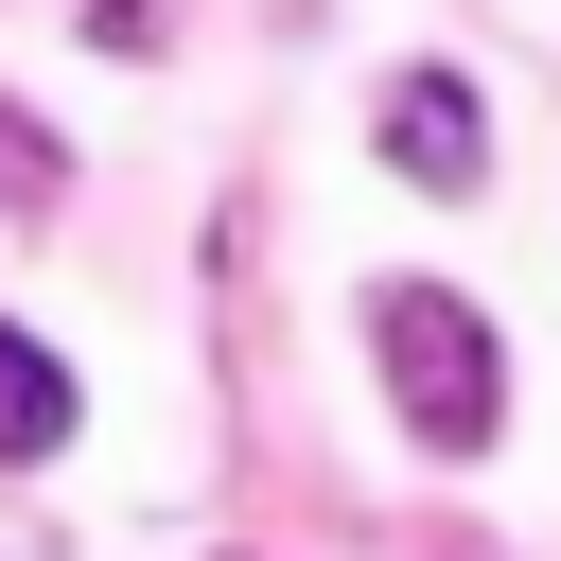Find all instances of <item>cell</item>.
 <instances>
[{
    "mask_svg": "<svg viewBox=\"0 0 561 561\" xmlns=\"http://www.w3.org/2000/svg\"><path fill=\"white\" fill-rule=\"evenodd\" d=\"M386 175H403V193H491V105H473V70H386Z\"/></svg>",
    "mask_w": 561,
    "mask_h": 561,
    "instance_id": "2",
    "label": "cell"
},
{
    "mask_svg": "<svg viewBox=\"0 0 561 561\" xmlns=\"http://www.w3.org/2000/svg\"><path fill=\"white\" fill-rule=\"evenodd\" d=\"M70 421H88V403H70V368H53V351L0 316V456L35 473V456H70Z\"/></svg>",
    "mask_w": 561,
    "mask_h": 561,
    "instance_id": "3",
    "label": "cell"
},
{
    "mask_svg": "<svg viewBox=\"0 0 561 561\" xmlns=\"http://www.w3.org/2000/svg\"><path fill=\"white\" fill-rule=\"evenodd\" d=\"M368 368H386V421L421 456H491L508 438V333L456 298V280H368Z\"/></svg>",
    "mask_w": 561,
    "mask_h": 561,
    "instance_id": "1",
    "label": "cell"
}]
</instances>
